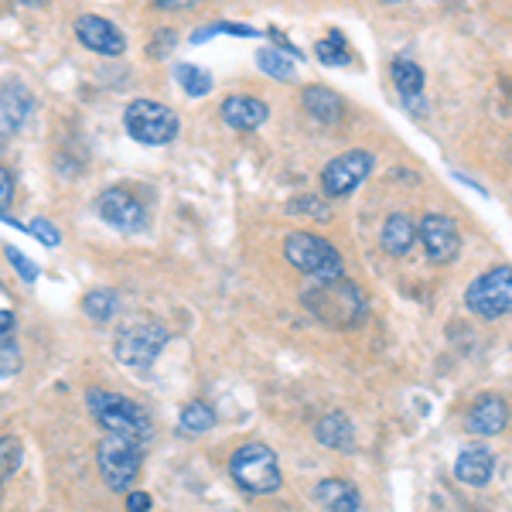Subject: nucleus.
<instances>
[{"label":"nucleus","mask_w":512,"mask_h":512,"mask_svg":"<svg viewBox=\"0 0 512 512\" xmlns=\"http://www.w3.org/2000/svg\"><path fill=\"white\" fill-rule=\"evenodd\" d=\"M89 410L96 414L99 427H103L106 434L134 437L140 444H147L154 437V424H151V417H147V410L140 407V403L127 400V396L93 390L89 393Z\"/></svg>","instance_id":"1"},{"label":"nucleus","mask_w":512,"mask_h":512,"mask_svg":"<svg viewBox=\"0 0 512 512\" xmlns=\"http://www.w3.org/2000/svg\"><path fill=\"white\" fill-rule=\"evenodd\" d=\"M284 256L301 274L315 277V284H328V280L345 277V263L338 250L328 239H321L315 233H291L284 239Z\"/></svg>","instance_id":"2"},{"label":"nucleus","mask_w":512,"mask_h":512,"mask_svg":"<svg viewBox=\"0 0 512 512\" xmlns=\"http://www.w3.org/2000/svg\"><path fill=\"white\" fill-rule=\"evenodd\" d=\"M96 461L106 485L113 492H127L137 482L140 465H144V444L123 434H103V441L96 448Z\"/></svg>","instance_id":"3"},{"label":"nucleus","mask_w":512,"mask_h":512,"mask_svg":"<svg viewBox=\"0 0 512 512\" xmlns=\"http://www.w3.org/2000/svg\"><path fill=\"white\" fill-rule=\"evenodd\" d=\"M304 304H308L311 315H318L325 325L345 328L355 325L366 315V301L345 280H328V284H315V291H304Z\"/></svg>","instance_id":"4"},{"label":"nucleus","mask_w":512,"mask_h":512,"mask_svg":"<svg viewBox=\"0 0 512 512\" xmlns=\"http://www.w3.org/2000/svg\"><path fill=\"white\" fill-rule=\"evenodd\" d=\"M123 127L137 144L161 147L178 137V113L171 106L158 103V99H134L123 110Z\"/></svg>","instance_id":"5"},{"label":"nucleus","mask_w":512,"mask_h":512,"mask_svg":"<svg viewBox=\"0 0 512 512\" xmlns=\"http://www.w3.org/2000/svg\"><path fill=\"white\" fill-rule=\"evenodd\" d=\"M229 475L239 489L263 495V492H277L280 489V465H277V454L267 448V444L253 441L243 444L233 461H229Z\"/></svg>","instance_id":"6"},{"label":"nucleus","mask_w":512,"mask_h":512,"mask_svg":"<svg viewBox=\"0 0 512 512\" xmlns=\"http://www.w3.org/2000/svg\"><path fill=\"white\" fill-rule=\"evenodd\" d=\"M465 304L482 318H502L512 311V267H492L475 277L465 291Z\"/></svg>","instance_id":"7"},{"label":"nucleus","mask_w":512,"mask_h":512,"mask_svg":"<svg viewBox=\"0 0 512 512\" xmlns=\"http://www.w3.org/2000/svg\"><path fill=\"white\" fill-rule=\"evenodd\" d=\"M369 171H373V154L345 151L325 164V171H321V188H325V195H332V198H345L369 178Z\"/></svg>","instance_id":"8"},{"label":"nucleus","mask_w":512,"mask_h":512,"mask_svg":"<svg viewBox=\"0 0 512 512\" xmlns=\"http://www.w3.org/2000/svg\"><path fill=\"white\" fill-rule=\"evenodd\" d=\"M96 212L99 219L106 222V226L120 229V233H144L147 229V209L144 202H140L137 195L123 192V188H106L103 195H99L96 202Z\"/></svg>","instance_id":"9"},{"label":"nucleus","mask_w":512,"mask_h":512,"mask_svg":"<svg viewBox=\"0 0 512 512\" xmlns=\"http://www.w3.org/2000/svg\"><path fill=\"white\" fill-rule=\"evenodd\" d=\"M168 328L164 325H134L117 338V359L123 366H151L168 345Z\"/></svg>","instance_id":"10"},{"label":"nucleus","mask_w":512,"mask_h":512,"mask_svg":"<svg viewBox=\"0 0 512 512\" xmlns=\"http://www.w3.org/2000/svg\"><path fill=\"white\" fill-rule=\"evenodd\" d=\"M417 233H420V243H424V253L431 256L434 263H451L461 250L458 226H454V219L441 216V212H431V216L420 219Z\"/></svg>","instance_id":"11"},{"label":"nucleus","mask_w":512,"mask_h":512,"mask_svg":"<svg viewBox=\"0 0 512 512\" xmlns=\"http://www.w3.org/2000/svg\"><path fill=\"white\" fill-rule=\"evenodd\" d=\"M76 38L96 55H123L127 52V38L117 31V24L99 18V14H82V18L76 21Z\"/></svg>","instance_id":"12"},{"label":"nucleus","mask_w":512,"mask_h":512,"mask_svg":"<svg viewBox=\"0 0 512 512\" xmlns=\"http://www.w3.org/2000/svg\"><path fill=\"white\" fill-rule=\"evenodd\" d=\"M222 120L233 130H256L267 120V103L253 96H229L226 103H222Z\"/></svg>","instance_id":"13"},{"label":"nucleus","mask_w":512,"mask_h":512,"mask_svg":"<svg viewBox=\"0 0 512 512\" xmlns=\"http://www.w3.org/2000/svg\"><path fill=\"white\" fill-rule=\"evenodd\" d=\"M509 424V407L499 396H482L468 414V431L475 434H499Z\"/></svg>","instance_id":"14"},{"label":"nucleus","mask_w":512,"mask_h":512,"mask_svg":"<svg viewBox=\"0 0 512 512\" xmlns=\"http://www.w3.org/2000/svg\"><path fill=\"white\" fill-rule=\"evenodd\" d=\"M495 472V458L485 448H468L458 454V461H454V478L465 485H489V478Z\"/></svg>","instance_id":"15"},{"label":"nucleus","mask_w":512,"mask_h":512,"mask_svg":"<svg viewBox=\"0 0 512 512\" xmlns=\"http://www.w3.org/2000/svg\"><path fill=\"white\" fill-rule=\"evenodd\" d=\"M318 502L328 512H359V489L352 482H342V478H325V482L315 489Z\"/></svg>","instance_id":"16"},{"label":"nucleus","mask_w":512,"mask_h":512,"mask_svg":"<svg viewBox=\"0 0 512 512\" xmlns=\"http://www.w3.org/2000/svg\"><path fill=\"white\" fill-rule=\"evenodd\" d=\"M304 110H308L311 117L321 120V123H335V120H342L345 103H342V96L332 93V89L308 86V89H304Z\"/></svg>","instance_id":"17"},{"label":"nucleus","mask_w":512,"mask_h":512,"mask_svg":"<svg viewBox=\"0 0 512 512\" xmlns=\"http://www.w3.org/2000/svg\"><path fill=\"white\" fill-rule=\"evenodd\" d=\"M417 226L410 222L407 216H390L383 222V233H379V243H383V250L390 253V256H403L414 246V239H417Z\"/></svg>","instance_id":"18"},{"label":"nucleus","mask_w":512,"mask_h":512,"mask_svg":"<svg viewBox=\"0 0 512 512\" xmlns=\"http://www.w3.org/2000/svg\"><path fill=\"white\" fill-rule=\"evenodd\" d=\"M315 434H318V441L325 444V448H338V451H352L355 448V431H352L349 417L338 414V410L318 420Z\"/></svg>","instance_id":"19"},{"label":"nucleus","mask_w":512,"mask_h":512,"mask_svg":"<svg viewBox=\"0 0 512 512\" xmlns=\"http://www.w3.org/2000/svg\"><path fill=\"white\" fill-rule=\"evenodd\" d=\"M0 103H4V137H11L14 130L21 127L24 117H28L31 110V96L24 93L21 86H4V93H0Z\"/></svg>","instance_id":"20"},{"label":"nucleus","mask_w":512,"mask_h":512,"mask_svg":"<svg viewBox=\"0 0 512 512\" xmlns=\"http://www.w3.org/2000/svg\"><path fill=\"white\" fill-rule=\"evenodd\" d=\"M390 72H393V82H396V89H400L403 99H414L417 93H424V69H420L417 62L396 59Z\"/></svg>","instance_id":"21"},{"label":"nucleus","mask_w":512,"mask_h":512,"mask_svg":"<svg viewBox=\"0 0 512 512\" xmlns=\"http://www.w3.org/2000/svg\"><path fill=\"white\" fill-rule=\"evenodd\" d=\"M82 308L93 321H110L120 311V297L117 291H89L82 297Z\"/></svg>","instance_id":"22"},{"label":"nucleus","mask_w":512,"mask_h":512,"mask_svg":"<svg viewBox=\"0 0 512 512\" xmlns=\"http://www.w3.org/2000/svg\"><path fill=\"white\" fill-rule=\"evenodd\" d=\"M212 424H216V414H212L209 403L195 400L181 410V431L185 434H205V431H212Z\"/></svg>","instance_id":"23"},{"label":"nucleus","mask_w":512,"mask_h":512,"mask_svg":"<svg viewBox=\"0 0 512 512\" xmlns=\"http://www.w3.org/2000/svg\"><path fill=\"white\" fill-rule=\"evenodd\" d=\"M256 65H260L267 76L274 79H294V62L287 59V52H280V48H260V55H256Z\"/></svg>","instance_id":"24"},{"label":"nucleus","mask_w":512,"mask_h":512,"mask_svg":"<svg viewBox=\"0 0 512 512\" xmlns=\"http://www.w3.org/2000/svg\"><path fill=\"white\" fill-rule=\"evenodd\" d=\"M175 76H178V82L185 86V93L188 96H205L212 89V76L205 69H195V65H185L181 62L178 69H175Z\"/></svg>","instance_id":"25"},{"label":"nucleus","mask_w":512,"mask_h":512,"mask_svg":"<svg viewBox=\"0 0 512 512\" xmlns=\"http://www.w3.org/2000/svg\"><path fill=\"white\" fill-rule=\"evenodd\" d=\"M315 55H318L321 65H345V62H349V48H345V41H342V35H338V31H332L328 38L318 41Z\"/></svg>","instance_id":"26"},{"label":"nucleus","mask_w":512,"mask_h":512,"mask_svg":"<svg viewBox=\"0 0 512 512\" xmlns=\"http://www.w3.org/2000/svg\"><path fill=\"white\" fill-rule=\"evenodd\" d=\"M24 229H28V233L35 236L41 246H48V250H55V246L62 243L59 229H55V226H52V222H48V219H31V222H28V226H24Z\"/></svg>","instance_id":"27"},{"label":"nucleus","mask_w":512,"mask_h":512,"mask_svg":"<svg viewBox=\"0 0 512 512\" xmlns=\"http://www.w3.org/2000/svg\"><path fill=\"white\" fill-rule=\"evenodd\" d=\"M7 260L14 263V270H18V274H21V280H28V284H35V280H38V274H41L38 263H31L28 256H24L21 250H14V246H7Z\"/></svg>","instance_id":"28"},{"label":"nucleus","mask_w":512,"mask_h":512,"mask_svg":"<svg viewBox=\"0 0 512 512\" xmlns=\"http://www.w3.org/2000/svg\"><path fill=\"white\" fill-rule=\"evenodd\" d=\"M0 349H4V366H0V376H4V379H11V376L18 373V369H21V355H18V345H14L11 338H4V345H0Z\"/></svg>","instance_id":"29"},{"label":"nucleus","mask_w":512,"mask_h":512,"mask_svg":"<svg viewBox=\"0 0 512 512\" xmlns=\"http://www.w3.org/2000/svg\"><path fill=\"white\" fill-rule=\"evenodd\" d=\"M18 437H4V478H11L14 472H18Z\"/></svg>","instance_id":"30"},{"label":"nucleus","mask_w":512,"mask_h":512,"mask_svg":"<svg viewBox=\"0 0 512 512\" xmlns=\"http://www.w3.org/2000/svg\"><path fill=\"white\" fill-rule=\"evenodd\" d=\"M127 509L130 512H147V509H151V495H147V492H130L127 495Z\"/></svg>","instance_id":"31"},{"label":"nucleus","mask_w":512,"mask_h":512,"mask_svg":"<svg viewBox=\"0 0 512 512\" xmlns=\"http://www.w3.org/2000/svg\"><path fill=\"white\" fill-rule=\"evenodd\" d=\"M0 205H4V216H7V205H11V171H0Z\"/></svg>","instance_id":"32"},{"label":"nucleus","mask_w":512,"mask_h":512,"mask_svg":"<svg viewBox=\"0 0 512 512\" xmlns=\"http://www.w3.org/2000/svg\"><path fill=\"white\" fill-rule=\"evenodd\" d=\"M0 321H4V338H11V335H14V318H11V308L0 311Z\"/></svg>","instance_id":"33"},{"label":"nucleus","mask_w":512,"mask_h":512,"mask_svg":"<svg viewBox=\"0 0 512 512\" xmlns=\"http://www.w3.org/2000/svg\"><path fill=\"white\" fill-rule=\"evenodd\" d=\"M158 7H192V0H158Z\"/></svg>","instance_id":"34"}]
</instances>
